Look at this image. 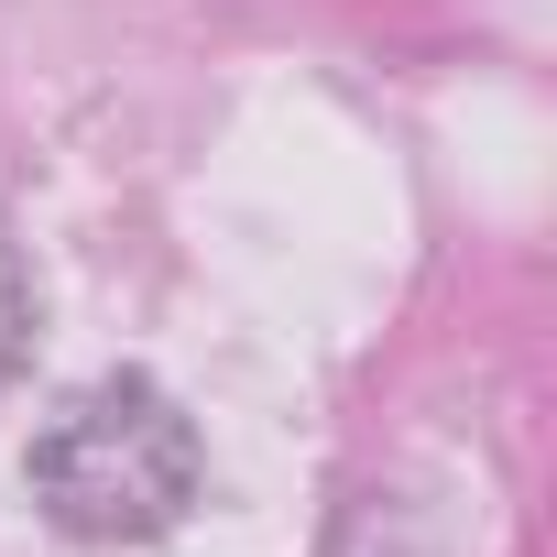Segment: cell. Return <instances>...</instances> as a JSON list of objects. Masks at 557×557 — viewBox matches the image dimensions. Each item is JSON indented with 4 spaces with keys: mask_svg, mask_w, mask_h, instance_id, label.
Segmentation results:
<instances>
[{
    "mask_svg": "<svg viewBox=\"0 0 557 557\" xmlns=\"http://www.w3.org/2000/svg\"><path fill=\"white\" fill-rule=\"evenodd\" d=\"M34 361V273H23V240L0 219V383Z\"/></svg>",
    "mask_w": 557,
    "mask_h": 557,
    "instance_id": "cell-2",
    "label": "cell"
},
{
    "mask_svg": "<svg viewBox=\"0 0 557 557\" xmlns=\"http://www.w3.org/2000/svg\"><path fill=\"white\" fill-rule=\"evenodd\" d=\"M23 492L77 546H153L208 492V448H197V416L153 372H99L34 426Z\"/></svg>",
    "mask_w": 557,
    "mask_h": 557,
    "instance_id": "cell-1",
    "label": "cell"
}]
</instances>
